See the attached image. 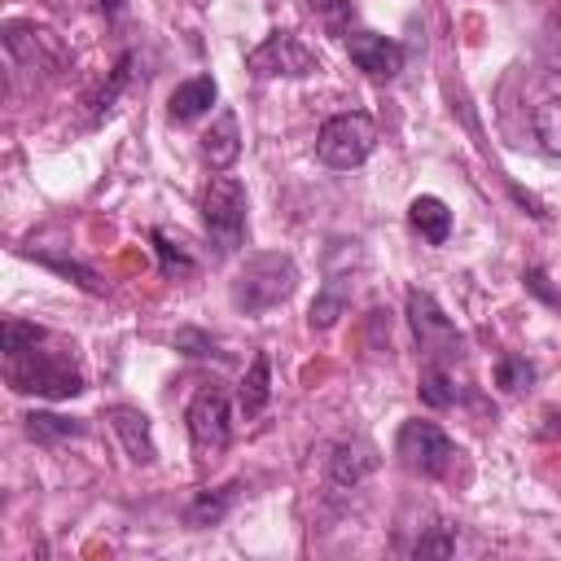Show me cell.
<instances>
[{
    "mask_svg": "<svg viewBox=\"0 0 561 561\" xmlns=\"http://www.w3.org/2000/svg\"><path fill=\"white\" fill-rule=\"evenodd\" d=\"M44 342H35L31 351L4 355L9 359V386L22 394H44V399H75L83 390V373L75 368V359L66 351H48Z\"/></svg>",
    "mask_w": 561,
    "mask_h": 561,
    "instance_id": "cell-1",
    "label": "cell"
},
{
    "mask_svg": "<svg viewBox=\"0 0 561 561\" xmlns=\"http://www.w3.org/2000/svg\"><path fill=\"white\" fill-rule=\"evenodd\" d=\"M298 285V267L289 254H254L237 276H232V307L245 311V316H259V311H272L276 302H285Z\"/></svg>",
    "mask_w": 561,
    "mask_h": 561,
    "instance_id": "cell-2",
    "label": "cell"
},
{
    "mask_svg": "<svg viewBox=\"0 0 561 561\" xmlns=\"http://www.w3.org/2000/svg\"><path fill=\"white\" fill-rule=\"evenodd\" d=\"M373 145H377V123H373L368 114H359V110L333 114V118L320 127V136H316V153H320V162L333 167V171L359 167V162L373 153Z\"/></svg>",
    "mask_w": 561,
    "mask_h": 561,
    "instance_id": "cell-3",
    "label": "cell"
},
{
    "mask_svg": "<svg viewBox=\"0 0 561 561\" xmlns=\"http://www.w3.org/2000/svg\"><path fill=\"white\" fill-rule=\"evenodd\" d=\"M202 224H206V232L215 237V245L224 254L241 245V237H245V188H241V180H232V175L210 180V188L202 197Z\"/></svg>",
    "mask_w": 561,
    "mask_h": 561,
    "instance_id": "cell-4",
    "label": "cell"
},
{
    "mask_svg": "<svg viewBox=\"0 0 561 561\" xmlns=\"http://www.w3.org/2000/svg\"><path fill=\"white\" fill-rule=\"evenodd\" d=\"M394 456L403 460V469H412L421 478H443L456 460V447L434 421H403V430L394 438Z\"/></svg>",
    "mask_w": 561,
    "mask_h": 561,
    "instance_id": "cell-5",
    "label": "cell"
},
{
    "mask_svg": "<svg viewBox=\"0 0 561 561\" xmlns=\"http://www.w3.org/2000/svg\"><path fill=\"white\" fill-rule=\"evenodd\" d=\"M245 70L259 75V79H272V75H289V79H307L320 70V57L311 48L298 44V35L289 31H276L267 35L250 57H245Z\"/></svg>",
    "mask_w": 561,
    "mask_h": 561,
    "instance_id": "cell-6",
    "label": "cell"
},
{
    "mask_svg": "<svg viewBox=\"0 0 561 561\" xmlns=\"http://www.w3.org/2000/svg\"><path fill=\"white\" fill-rule=\"evenodd\" d=\"M408 324H412V333H416V346H421L430 359H438V355H447V351L460 346L456 324L447 320V311L434 302L430 289H408Z\"/></svg>",
    "mask_w": 561,
    "mask_h": 561,
    "instance_id": "cell-7",
    "label": "cell"
},
{
    "mask_svg": "<svg viewBox=\"0 0 561 561\" xmlns=\"http://www.w3.org/2000/svg\"><path fill=\"white\" fill-rule=\"evenodd\" d=\"M228 394L219 386H202L188 403V438L202 456H219L228 447Z\"/></svg>",
    "mask_w": 561,
    "mask_h": 561,
    "instance_id": "cell-8",
    "label": "cell"
},
{
    "mask_svg": "<svg viewBox=\"0 0 561 561\" xmlns=\"http://www.w3.org/2000/svg\"><path fill=\"white\" fill-rule=\"evenodd\" d=\"M346 53H351V61H355L364 75H373V79H394V75L403 70V48H399L394 39L377 35V31H351V35H346Z\"/></svg>",
    "mask_w": 561,
    "mask_h": 561,
    "instance_id": "cell-9",
    "label": "cell"
},
{
    "mask_svg": "<svg viewBox=\"0 0 561 561\" xmlns=\"http://www.w3.org/2000/svg\"><path fill=\"white\" fill-rule=\"evenodd\" d=\"M110 425H114L123 451L136 465H153L158 460V447H153V434H149V416L140 408H110Z\"/></svg>",
    "mask_w": 561,
    "mask_h": 561,
    "instance_id": "cell-10",
    "label": "cell"
},
{
    "mask_svg": "<svg viewBox=\"0 0 561 561\" xmlns=\"http://www.w3.org/2000/svg\"><path fill=\"white\" fill-rule=\"evenodd\" d=\"M202 153H206V162L215 171H228L237 162V153H241V123H237L232 110H219L215 123L202 131Z\"/></svg>",
    "mask_w": 561,
    "mask_h": 561,
    "instance_id": "cell-11",
    "label": "cell"
},
{
    "mask_svg": "<svg viewBox=\"0 0 561 561\" xmlns=\"http://www.w3.org/2000/svg\"><path fill=\"white\" fill-rule=\"evenodd\" d=\"M215 96H219L215 79H210V75H193V79H184V83L171 92L167 110H171L175 123H193V118H202V114L215 105Z\"/></svg>",
    "mask_w": 561,
    "mask_h": 561,
    "instance_id": "cell-12",
    "label": "cell"
},
{
    "mask_svg": "<svg viewBox=\"0 0 561 561\" xmlns=\"http://www.w3.org/2000/svg\"><path fill=\"white\" fill-rule=\"evenodd\" d=\"M408 224H412L430 245H443V241L451 237V210H447V202L434 197V193H421V197L408 202Z\"/></svg>",
    "mask_w": 561,
    "mask_h": 561,
    "instance_id": "cell-13",
    "label": "cell"
},
{
    "mask_svg": "<svg viewBox=\"0 0 561 561\" xmlns=\"http://www.w3.org/2000/svg\"><path fill=\"white\" fill-rule=\"evenodd\" d=\"M267 399H272V359H267V351H259V355L250 359L245 377H241V390H237V403H241L245 421L259 416V412L267 408Z\"/></svg>",
    "mask_w": 561,
    "mask_h": 561,
    "instance_id": "cell-14",
    "label": "cell"
},
{
    "mask_svg": "<svg viewBox=\"0 0 561 561\" xmlns=\"http://www.w3.org/2000/svg\"><path fill=\"white\" fill-rule=\"evenodd\" d=\"M377 469V451L368 447V443H342L337 451H333V465H329V473H333V482H359L364 473H373Z\"/></svg>",
    "mask_w": 561,
    "mask_h": 561,
    "instance_id": "cell-15",
    "label": "cell"
},
{
    "mask_svg": "<svg viewBox=\"0 0 561 561\" xmlns=\"http://www.w3.org/2000/svg\"><path fill=\"white\" fill-rule=\"evenodd\" d=\"M346 302H351V285L333 276V280L316 294V302H311V311H307L311 329H333V324H337V316L346 311Z\"/></svg>",
    "mask_w": 561,
    "mask_h": 561,
    "instance_id": "cell-16",
    "label": "cell"
},
{
    "mask_svg": "<svg viewBox=\"0 0 561 561\" xmlns=\"http://www.w3.org/2000/svg\"><path fill=\"white\" fill-rule=\"evenodd\" d=\"M26 434L35 443H66V438L83 434V421H70V416H57V412H31L26 416Z\"/></svg>",
    "mask_w": 561,
    "mask_h": 561,
    "instance_id": "cell-17",
    "label": "cell"
},
{
    "mask_svg": "<svg viewBox=\"0 0 561 561\" xmlns=\"http://www.w3.org/2000/svg\"><path fill=\"white\" fill-rule=\"evenodd\" d=\"M535 136H539L543 153L561 158V96H548V101L535 110Z\"/></svg>",
    "mask_w": 561,
    "mask_h": 561,
    "instance_id": "cell-18",
    "label": "cell"
},
{
    "mask_svg": "<svg viewBox=\"0 0 561 561\" xmlns=\"http://www.w3.org/2000/svg\"><path fill=\"white\" fill-rule=\"evenodd\" d=\"M530 381H535V364H530L526 355H500V359H495V386H500V390L517 394V390H526Z\"/></svg>",
    "mask_w": 561,
    "mask_h": 561,
    "instance_id": "cell-19",
    "label": "cell"
},
{
    "mask_svg": "<svg viewBox=\"0 0 561 561\" xmlns=\"http://www.w3.org/2000/svg\"><path fill=\"white\" fill-rule=\"evenodd\" d=\"M421 399L430 408H451L456 403V386H451V377H447V368L438 359H430V368L421 373Z\"/></svg>",
    "mask_w": 561,
    "mask_h": 561,
    "instance_id": "cell-20",
    "label": "cell"
},
{
    "mask_svg": "<svg viewBox=\"0 0 561 561\" xmlns=\"http://www.w3.org/2000/svg\"><path fill=\"white\" fill-rule=\"evenodd\" d=\"M232 491H237V486H224L219 495H206V491H202V495L193 500V508H188V526H215V522L228 513Z\"/></svg>",
    "mask_w": 561,
    "mask_h": 561,
    "instance_id": "cell-21",
    "label": "cell"
},
{
    "mask_svg": "<svg viewBox=\"0 0 561 561\" xmlns=\"http://www.w3.org/2000/svg\"><path fill=\"white\" fill-rule=\"evenodd\" d=\"M48 333L39 324H26V320H4V355H18V351H31L35 342H44Z\"/></svg>",
    "mask_w": 561,
    "mask_h": 561,
    "instance_id": "cell-22",
    "label": "cell"
},
{
    "mask_svg": "<svg viewBox=\"0 0 561 561\" xmlns=\"http://www.w3.org/2000/svg\"><path fill=\"white\" fill-rule=\"evenodd\" d=\"M153 250H158V259H162V272H167V276H193V267H197V263H193L180 245H171L162 232H153Z\"/></svg>",
    "mask_w": 561,
    "mask_h": 561,
    "instance_id": "cell-23",
    "label": "cell"
},
{
    "mask_svg": "<svg viewBox=\"0 0 561 561\" xmlns=\"http://www.w3.org/2000/svg\"><path fill=\"white\" fill-rule=\"evenodd\" d=\"M127 66H131V57H123V61H118V70H114V79H110V88H105V92L96 96V114H105V110H110V101L118 96V88L127 83Z\"/></svg>",
    "mask_w": 561,
    "mask_h": 561,
    "instance_id": "cell-24",
    "label": "cell"
},
{
    "mask_svg": "<svg viewBox=\"0 0 561 561\" xmlns=\"http://www.w3.org/2000/svg\"><path fill=\"white\" fill-rule=\"evenodd\" d=\"M416 552H451V543L447 539H421Z\"/></svg>",
    "mask_w": 561,
    "mask_h": 561,
    "instance_id": "cell-25",
    "label": "cell"
},
{
    "mask_svg": "<svg viewBox=\"0 0 561 561\" xmlns=\"http://www.w3.org/2000/svg\"><path fill=\"white\" fill-rule=\"evenodd\" d=\"M96 4H101V9H110V13H114V9H118V4H123V0H96Z\"/></svg>",
    "mask_w": 561,
    "mask_h": 561,
    "instance_id": "cell-26",
    "label": "cell"
},
{
    "mask_svg": "<svg viewBox=\"0 0 561 561\" xmlns=\"http://www.w3.org/2000/svg\"><path fill=\"white\" fill-rule=\"evenodd\" d=\"M557 13H561V0H557Z\"/></svg>",
    "mask_w": 561,
    "mask_h": 561,
    "instance_id": "cell-27",
    "label": "cell"
}]
</instances>
